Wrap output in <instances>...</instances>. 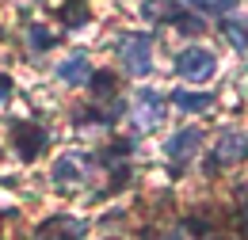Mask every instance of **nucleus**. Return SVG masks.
<instances>
[{"mask_svg":"<svg viewBox=\"0 0 248 240\" xmlns=\"http://www.w3.org/2000/svg\"><path fill=\"white\" fill-rule=\"evenodd\" d=\"M119 58L130 76H149L153 73V34L145 30H130L119 42Z\"/></svg>","mask_w":248,"mask_h":240,"instance_id":"obj_1","label":"nucleus"},{"mask_svg":"<svg viewBox=\"0 0 248 240\" xmlns=\"http://www.w3.org/2000/svg\"><path fill=\"white\" fill-rule=\"evenodd\" d=\"M176 73L191 80V84H202V80H210L217 73V58L210 50H202V46H187L176 54Z\"/></svg>","mask_w":248,"mask_h":240,"instance_id":"obj_2","label":"nucleus"},{"mask_svg":"<svg viewBox=\"0 0 248 240\" xmlns=\"http://www.w3.org/2000/svg\"><path fill=\"white\" fill-rule=\"evenodd\" d=\"M12 145H16V152H19L23 160H34V156L46 152L50 134H46L42 122H16V126H12Z\"/></svg>","mask_w":248,"mask_h":240,"instance_id":"obj_3","label":"nucleus"},{"mask_svg":"<svg viewBox=\"0 0 248 240\" xmlns=\"http://www.w3.org/2000/svg\"><path fill=\"white\" fill-rule=\"evenodd\" d=\"M248 156V137L241 130H225L221 137H217L214 145V156H210V164H206V172L214 176L217 168H229V164H237V160H245Z\"/></svg>","mask_w":248,"mask_h":240,"instance_id":"obj_4","label":"nucleus"},{"mask_svg":"<svg viewBox=\"0 0 248 240\" xmlns=\"http://www.w3.org/2000/svg\"><path fill=\"white\" fill-rule=\"evenodd\" d=\"M34 240H84V221H77V217H69V213L46 217V221L34 229Z\"/></svg>","mask_w":248,"mask_h":240,"instance_id":"obj_5","label":"nucleus"},{"mask_svg":"<svg viewBox=\"0 0 248 240\" xmlns=\"http://www.w3.org/2000/svg\"><path fill=\"white\" fill-rule=\"evenodd\" d=\"M199 145H202V130L187 126V130L172 134V137L164 141V152H168V160H172V164H187V160L199 152Z\"/></svg>","mask_w":248,"mask_h":240,"instance_id":"obj_6","label":"nucleus"},{"mask_svg":"<svg viewBox=\"0 0 248 240\" xmlns=\"http://www.w3.org/2000/svg\"><path fill=\"white\" fill-rule=\"evenodd\" d=\"M134 122L141 130H149L156 122H164V95L160 91H138V107H134Z\"/></svg>","mask_w":248,"mask_h":240,"instance_id":"obj_7","label":"nucleus"},{"mask_svg":"<svg viewBox=\"0 0 248 240\" xmlns=\"http://www.w3.org/2000/svg\"><path fill=\"white\" fill-rule=\"evenodd\" d=\"M54 183L58 187H80L84 183V156H77V152H65L62 160L54 164Z\"/></svg>","mask_w":248,"mask_h":240,"instance_id":"obj_8","label":"nucleus"},{"mask_svg":"<svg viewBox=\"0 0 248 240\" xmlns=\"http://www.w3.org/2000/svg\"><path fill=\"white\" fill-rule=\"evenodd\" d=\"M141 15H145L149 23H176L180 0H145V4H141Z\"/></svg>","mask_w":248,"mask_h":240,"instance_id":"obj_9","label":"nucleus"},{"mask_svg":"<svg viewBox=\"0 0 248 240\" xmlns=\"http://www.w3.org/2000/svg\"><path fill=\"white\" fill-rule=\"evenodd\" d=\"M92 65H88V58L84 54H73V58H65L62 65H58V76H62L65 84H84L92 73H88Z\"/></svg>","mask_w":248,"mask_h":240,"instance_id":"obj_10","label":"nucleus"},{"mask_svg":"<svg viewBox=\"0 0 248 240\" xmlns=\"http://www.w3.org/2000/svg\"><path fill=\"white\" fill-rule=\"evenodd\" d=\"M172 103H176V107H180V111H191V115H195V111H206V107H210V103H214V95H210V91H172Z\"/></svg>","mask_w":248,"mask_h":240,"instance_id":"obj_11","label":"nucleus"},{"mask_svg":"<svg viewBox=\"0 0 248 240\" xmlns=\"http://www.w3.org/2000/svg\"><path fill=\"white\" fill-rule=\"evenodd\" d=\"M221 34H225L237 50H248V15L245 19H225V23H221Z\"/></svg>","mask_w":248,"mask_h":240,"instance_id":"obj_12","label":"nucleus"},{"mask_svg":"<svg viewBox=\"0 0 248 240\" xmlns=\"http://www.w3.org/2000/svg\"><path fill=\"white\" fill-rule=\"evenodd\" d=\"M88 88H92L95 99H107L111 88H115V73H92V76H88Z\"/></svg>","mask_w":248,"mask_h":240,"instance_id":"obj_13","label":"nucleus"},{"mask_svg":"<svg viewBox=\"0 0 248 240\" xmlns=\"http://www.w3.org/2000/svg\"><path fill=\"white\" fill-rule=\"evenodd\" d=\"M62 23H65V27H69V30L84 27V23H88V8H84L80 0H77V4H69V8H65V12H62Z\"/></svg>","mask_w":248,"mask_h":240,"instance_id":"obj_14","label":"nucleus"},{"mask_svg":"<svg viewBox=\"0 0 248 240\" xmlns=\"http://www.w3.org/2000/svg\"><path fill=\"white\" fill-rule=\"evenodd\" d=\"M27 38H31L34 50H50V46L58 42V34H50L46 27H31V30H27Z\"/></svg>","mask_w":248,"mask_h":240,"instance_id":"obj_15","label":"nucleus"},{"mask_svg":"<svg viewBox=\"0 0 248 240\" xmlns=\"http://www.w3.org/2000/svg\"><path fill=\"white\" fill-rule=\"evenodd\" d=\"M176 27L184 30V34H199V30H202V19L191 15V12H180V15H176Z\"/></svg>","mask_w":248,"mask_h":240,"instance_id":"obj_16","label":"nucleus"},{"mask_svg":"<svg viewBox=\"0 0 248 240\" xmlns=\"http://www.w3.org/2000/svg\"><path fill=\"white\" fill-rule=\"evenodd\" d=\"M233 8H237V0H202V12H214V15H225Z\"/></svg>","mask_w":248,"mask_h":240,"instance_id":"obj_17","label":"nucleus"},{"mask_svg":"<svg viewBox=\"0 0 248 240\" xmlns=\"http://www.w3.org/2000/svg\"><path fill=\"white\" fill-rule=\"evenodd\" d=\"M237 202H241V229H245V237H248V183L237 187Z\"/></svg>","mask_w":248,"mask_h":240,"instance_id":"obj_18","label":"nucleus"},{"mask_svg":"<svg viewBox=\"0 0 248 240\" xmlns=\"http://www.w3.org/2000/svg\"><path fill=\"white\" fill-rule=\"evenodd\" d=\"M8 95H12V76H4V73H0V103H4Z\"/></svg>","mask_w":248,"mask_h":240,"instance_id":"obj_19","label":"nucleus"},{"mask_svg":"<svg viewBox=\"0 0 248 240\" xmlns=\"http://www.w3.org/2000/svg\"><path fill=\"white\" fill-rule=\"evenodd\" d=\"M191 4H195V8H202V0H191Z\"/></svg>","mask_w":248,"mask_h":240,"instance_id":"obj_20","label":"nucleus"},{"mask_svg":"<svg viewBox=\"0 0 248 240\" xmlns=\"http://www.w3.org/2000/svg\"><path fill=\"white\" fill-rule=\"evenodd\" d=\"M168 240H180V237H168Z\"/></svg>","mask_w":248,"mask_h":240,"instance_id":"obj_21","label":"nucleus"}]
</instances>
